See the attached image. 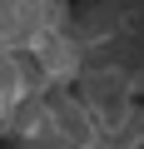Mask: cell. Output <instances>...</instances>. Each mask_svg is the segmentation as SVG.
<instances>
[{
    "label": "cell",
    "instance_id": "277c9868",
    "mask_svg": "<svg viewBox=\"0 0 144 149\" xmlns=\"http://www.w3.org/2000/svg\"><path fill=\"white\" fill-rule=\"evenodd\" d=\"M0 134H5V104H0Z\"/></svg>",
    "mask_w": 144,
    "mask_h": 149
},
{
    "label": "cell",
    "instance_id": "7a4b0ae2",
    "mask_svg": "<svg viewBox=\"0 0 144 149\" xmlns=\"http://www.w3.org/2000/svg\"><path fill=\"white\" fill-rule=\"evenodd\" d=\"M35 65H40V74H45V85H75L80 80V74H85V45L75 40V30H70V25H55L35 50Z\"/></svg>",
    "mask_w": 144,
    "mask_h": 149
},
{
    "label": "cell",
    "instance_id": "6da1fadb",
    "mask_svg": "<svg viewBox=\"0 0 144 149\" xmlns=\"http://www.w3.org/2000/svg\"><path fill=\"white\" fill-rule=\"evenodd\" d=\"M60 20L55 0H0V50H35Z\"/></svg>",
    "mask_w": 144,
    "mask_h": 149
},
{
    "label": "cell",
    "instance_id": "3957f363",
    "mask_svg": "<svg viewBox=\"0 0 144 149\" xmlns=\"http://www.w3.org/2000/svg\"><path fill=\"white\" fill-rule=\"evenodd\" d=\"M75 90L90 100V109L99 119H109V114H119V109L134 104V80L119 65H85V74L75 80Z\"/></svg>",
    "mask_w": 144,
    "mask_h": 149
}]
</instances>
